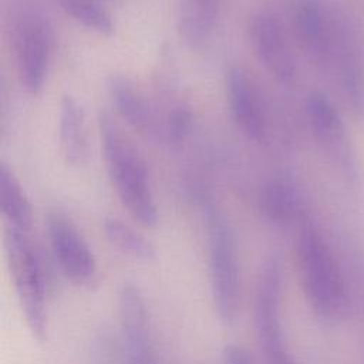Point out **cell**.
<instances>
[{"label":"cell","mask_w":364,"mask_h":364,"mask_svg":"<svg viewBox=\"0 0 364 364\" xmlns=\"http://www.w3.org/2000/svg\"><path fill=\"white\" fill-rule=\"evenodd\" d=\"M100 131L108 173L122 206L138 223L154 228L158 223V208L144 162L105 114L100 117Z\"/></svg>","instance_id":"6da1fadb"},{"label":"cell","mask_w":364,"mask_h":364,"mask_svg":"<svg viewBox=\"0 0 364 364\" xmlns=\"http://www.w3.org/2000/svg\"><path fill=\"white\" fill-rule=\"evenodd\" d=\"M7 266L31 334L44 340L47 328L46 279L41 259L27 232L7 228L4 236Z\"/></svg>","instance_id":"7a4b0ae2"},{"label":"cell","mask_w":364,"mask_h":364,"mask_svg":"<svg viewBox=\"0 0 364 364\" xmlns=\"http://www.w3.org/2000/svg\"><path fill=\"white\" fill-rule=\"evenodd\" d=\"M205 219L215 309L225 324H232L239 309V267L233 236L223 216L210 203L205 206Z\"/></svg>","instance_id":"3957f363"},{"label":"cell","mask_w":364,"mask_h":364,"mask_svg":"<svg viewBox=\"0 0 364 364\" xmlns=\"http://www.w3.org/2000/svg\"><path fill=\"white\" fill-rule=\"evenodd\" d=\"M297 253L306 294L317 313L330 317L337 314L343 304L341 282L323 237L310 223H304Z\"/></svg>","instance_id":"277c9868"},{"label":"cell","mask_w":364,"mask_h":364,"mask_svg":"<svg viewBox=\"0 0 364 364\" xmlns=\"http://www.w3.org/2000/svg\"><path fill=\"white\" fill-rule=\"evenodd\" d=\"M283 270L277 257L266 260L256 290L255 327L260 348L269 364H297L289 353L282 333L280 294Z\"/></svg>","instance_id":"5b68a950"},{"label":"cell","mask_w":364,"mask_h":364,"mask_svg":"<svg viewBox=\"0 0 364 364\" xmlns=\"http://www.w3.org/2000/svg\"><path fill=\"white\" fill-rule=\"evenodd\" d=\"M46 225L53 255L63 273L78 284L92 282L97 260L75 225L58 212L48 213Z\"/></svg>","instance_id":"8992f818"},{"label":"cell","mask_w":364,"mask_h":364,"mask_svg":"<svg viewBox=\"0 0 364 364\" xmlns=\"http://www.w3.org/2000/svg\"><path fill=\"white\" fill-rule=\"evenodd\" d=\"M51 54L48 27L38 18H26L16 34L17 70L24 88L36 94L43 88Z\"/></svg>","instance_id":"52a82bcc"},{"label":"cell","mask_w":364,"mask_h":364,"mask_svg":"<svg viewBox=\"0 0 364 364\" xmlns=\"http://www.w3.org/2000/svg\"><path fill=\"white\" fill-rule=\"evenodd\" d=\"M118 310L128 364H158L145 301L135 284L125 283L119 289Z\"/></svg>","instance_id":"ba28073f"},{"label":"cell","mask_w":364,"mask_h":364,"mask_svg":"<svg viewBox=\"0 0 364 364\" xmlns=\"http://www.w3.org/2000/svg\"><path fill=\"white\" fill-rule=\"evenodd\" d=\"M225 85L235 124L249 139L262 142L267 134V119L252 78L240 65H233L226 73Z\"/></svg>","instance_id":"9c48e42d"},{"label":"cell","mask_w":364,"mask_h":364,"mask_svg":"<svg viewBox=\"0 0 364 364\" xmlns=\"http://www.w3.org/2000/svg\"><path fill=\"white\" fill-rule=\"evenodd\" d=\"M253 51L263 68L276 80L289 82L294 75V61L280 21L267 13L257 14L250 24Z\"/></svg>","instance_id":"30bf717a"},{"label":"cell","mask_w":364,"mask_h":364,"mask_svg":"<svg viewBox=\"0 0 364 364\" xmlns=\"http://www.w3.org/2000/svg\"><path fill=\"white\" fill-rule=\"evenodd\" d=\"M58 136L63 156L70 165H82L90 156V134L81 104L73 95H63L58 114Z\"/></svg>","instance_id":"8fae6325"},{"label":"cell","mask_w":364,"mask_h":364,"mask_svg":"<svg viewBox=\"0 0 364 364\" xmlns=\"http://www.w3.org/2000/svg\"><path fill=\"white\" fill-rule=\"evenodd\" d=\"M259 208L270 222L286 225L299 218L301 199L291 182L283 178H274L264 182L260 188Z\"/></svg>","instance_id":"7c38bea8"},{"label":"cell","mask_w":364,"mask_h":364,"mask_svg":"<svg viewBox=\"0 0 364 364\" xmlns=\"http://www.w3.org/2000/svg\"><path fill=\"white\" fill-rule=\"evenodd\" d=\"M109 98L118 114L138 132H148L152 128V115L148 104L128 78L112 74L107 80Z\"/></svg>","instance_id":"4fadbf2b"},{"label":"cell","mask_w":364,"mask_h":364,"mask_svg":"<svg viewBox=\"0 0 364 364\" xmlns=\"http://www.w3.org/2000/svg\"><path fill=\"white\" fill-rule=\"evenodd\" d=\"M0 208L9 228L28 232L33 223V210L30 200L21 188L13 171L0 165Z\"/></svg>","instance_id":"5bb4252c"},{"label":"cell","mask_w":364,"mask_h":364,"mask_svg":"<svg viewBox=\"0 0 364 364\" xmlns=\"http://www.w3.org/2000/svg\"><path fill=\"white\" fill-rule=\"evenodd\" d=\"M294 28L300 41L313 53H324L327 28L321 7L317 0H303L294 14Z\"/></svg>","instance_id":"9a60e30c"},{"label":"cell","mask_w":364,"mask_h":364,"mask_svg":"<svg viewBox=\"0 0 364 364\" xmlns=\"http://www.w3.org/2000/svg\"><path fill=\"white\" fill-rule=\"evenodd\" d=\"M218 7L219 0H182L179 6V21L183 36L192 43L206 38L213 27Z\"/></svg>","instance_id":"2e32d148"},{"label":"cell","mask_w":364,"mask_h":364,"mask_svg":"<svg viewBox=\"0 0 364 364\" xmlns=\"http://www.w3.org/2000/svg\"><path fill=\"white\" fill-rule=\"evenodd\" d=\"M104 233L108 242L119 252L139 260L149 262L155 259L156 252L154 245L122 220L117 218H107L104 220Z\"/></svg>","instance_id":"e0dca14e"},{"label":"cell","mask_w":364,"mask_h":364,"mask_svg":"<svg viewBox=\"0 0 364 364\" xmlns=\"http://www.w3.org/2000/svg\"><path fill=\"white\" fill-rule=\"evenodd\" d=\"M60 9L77 23L100 34L109 36L114 30L112 18L98 0H55Z\"/></svg>","instance_id":"ac0fdd59"},{"label":"cell","mask_w":364,"mask_h":364,"mask_svg":"<svg viewBox=\"0 0 364 364\" xmlns=\"http://www.w3.org/2000/svg\"><path fill=\"white\" fill-rule=\"evenodd\" d=\"M306 111L316 132L330 135L340 128L338 115L331 102L321 94L314 92L306 101Z\"/></svg>","instance_id":"d6986e66"},{"label":"cell","mask_w":364,"mask_h":364,"mask_svg":"<svg viewBox=\"0 0 364 364\" xmlns=\"http://www.w3.org/2000/svg\"><path fill=\"white\" fill-rule=\"evenodd\" d=\"M191 115L185 109H175L168 119V134L173 141H179L189 129Z\"/></svg>","instance_id":"ffe728a7"},{"label":"cell","mask_w":364,"mask_h":364,"mask_svg":"<svg viewBox=\"0 0 364 364\" xmlns=\"http://www.w3.org/2000/svg\"><path fill=\"white\" fill-rule=\"evenodd\" d=\"M223 364H256L249 353L237 344H226L222 353Z\"/></svg>","instance_id":"44dd1931"}]
</instances>
